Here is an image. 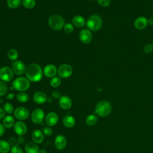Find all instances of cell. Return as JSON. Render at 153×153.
<instances>
[{"instance_id": "cell-30", "label": "cell", "mask_w": 153, "mask_h": 153, "mask_svg": "<svg viewBox=\"0 0 153 153\" xmlns=\"http://www.w3.org/2000/svg\"><path fill=\"white\" fill-rule=\"evenodd\" d=\"M22 4L26 8L32 9L35 6L36 2L35 0H23Z\"/></svg>"}, {"instance_id": "cell-10", "label": "cell", "mask_w": 153, "mask_h": 153, "mask_svg": "<svg viewBox=\"0 0 153 153\" xmlns=\"http://www.w3.org/2000/svg\"><path fill=\"white\" fill-rule=\"evenodd\" d=\"M59 115L58 114L53 111L48 112L45 117V123L47 126L53 127L57 124L59 122Z\"/></svg>"}, {"instance_id": "cell-47", "label": "cell", "mask_w": 153, "mask_h": 153, "mask_svg": "<svg viewBox=\"0 0 153 153\" xmlns=\"http://www.w3.org/2000/svg\"><path fill=\"white\" fill-rule=\"evenodd\" d=\"M2 102H3V100H2V99H0V103H2Z\"/></svg>"}, {"instance_id": "cell-45", "label": "cell", "mask_w": 153, "mask_h": 153, "mask_svg": "<svg viewBox=\"0 0 153 153\" xmlns=\"http://www.w3.org/2000/svg\"><path fill=\"white\" fill-rule=\"evenodd\" d=\"M47 102H48V103H52V102H53V99H52L51 97H47Z\"/></svg>"}, {"instance_id": "cell-26", "label": "cell", "mask_w": 153, "mask_h": 153, "mask_svg": "<svg viewBox=\"0 0 153 153\" xmlns=\"http://www.w3.org/2000/svg\"><path fill=\"white\" fill-rule=\"evenodd\" d=\"M97 116L95 114H90L85 118V123L88 126H94L97 122Z\"/></svg>"}, {"instance_id": "cell-15", "label": "cell", "mask_w": 153, "mask_h": 153, "mask_svg": "<svg viewBox=\"0 0 153 153\" xmlns=\"http://www.w3.org/2000/svg\"><path fill=\"white\" fill-rule=\"evenodd\" d=\"M148 25V19L144 16H139L134 21V26L137 30H143L145 29Z\"/></svg>"}, {"instance_id": "cell-50", "label": "cell", "mask_w": 153, "mask_h": 153, "mask_svg": "<svg viewBox=\"0 0 153 153\" xmlns=\"http://www.w3.org/2000/svg\"><path fill=\"white\" fill-rule=\"evenodd\" d=\"M151 1H153V0H151Z\"/></svg>"}, {"instance_id": "cell-8", "label": "cell", "mask_w": 153, "mask_h": 153, "mask_svg": "<svg viewBox=\"0 0 153 153\" xmlns=\"http://www.w3.org/2000/svg\"><path fill=\"white\" fill-rule=\"evenodd\" d=\"M14 76L13 69L10 67L4 66L0 68V79L4 82H9L12 80Z\"/></svg>"}, {"instance_id": "cell-40", "label": "cell", "mask_w": 153, "mask_h": 153, "mask_svg": "<svg viewBox=\"0 0 153 153\" xmlns=\"http://www.w3.org/2000/svg\"><path fill=\"white\" fill-rule=\"evenodd\" d=\"M25 142V139L23 136H19L17 138V143L19 145H23Z\"/></svg>"}, {"instance_id": "cell-38", "label": "cell", "mask_w": 153, "mask_h": 153, "mask_svg": "<svg viewBox=\"0 0 153 153\" xmlns=\"http://www.w3.org/2000/svg\"><path fill=\"white\" fill-rule=\"evenodd\" d=\"M8 143H10V145L12 146H14L16 144L18 143H17V139L15 137H11L9 140H8Z\"/></svg>"}, {"instance_id": "cell-39", "label": "cell", "mask_w": 153, "mask_h": 153, "mask_svg": "<svg viewBox=\"0 0 153 153\" xmlns=\"http://www.w3.org/2000/svg\"><path fill=\"white\" fill-rule=\"evenodd\" d=\"M52 97L56 99H59L61 97V94H60V93L57 91V90H54L52 92Z\"/></svg>"}, {"instance_id": "cell-6", "label": "cell", "mask_w": 153, "mask_h": 153, "mask_svg": "<svg viewBox=\"0 0 153 153\" xmlns=\"http://www.w3.org/2000/svg\"><path fill=\"white\" fill-rule=\"evenodd\" d=\"M45 114L41 108L35 109L31 114V120L35 124H41L45 119Z\"/></svg>"}, {"instance_id": "cell-25", "label": "cell", "mask_w": 153, "mask_h": 153, "mask_svg": "<svg viewBox=\"0 0 153 153\" xmlns=\"http://www.w3.org/2000/svg\"><path fill=\"white\" fill-rule=\"evenodd\" d=\"M17 100L20 103H26L28 102L29 99V96L27 93L25 91H20L17 94L16 96Z\"/></svg>"}, {"instance_id": "cell-16", "label": "cell", "mask_w": 153, "mask_h": 153, "mask_svg": "<svg viewBox=\"0 0 153 153\" xmlns=\"http://www.w3.org/2000/svg\"><path fill=\"white\" fill-rule=\"evenodd\" d=\"M59 105L62 109L64 110H68L71 108L72 105V102L71 99L69 96L66 95H64V96H62L59 99Z\"/></svg>"}, {"instance_id": "cell-24", "label": "cell", "mask_w": 153, "mask_h": 153, "mask_svg": "<svg viewBox=\"0 0 153 153\" xmlns=\"http://www.w3.org/2000/svg\"><path fill=\"white\" fill-rule=\"evenodd\" d=\"M11 148V146L8 142L5 140H0V153H8Z\"/></svg>"}, {"instance_id": "cell-19", "label": "cell", "mask_w": 153, "mask_h": 153, "mask_svg": "<svg viewBox=\"0 0 153 153\" xmlns=\"http://www.w3.org/2000/svg\"><path fill=\"white\" fill-rule=\"evenodd\" d=\"M57 72V69L56 67L53 64H48L44 67V74L48 78L54 77Z\"/></svg>"}, {"instance_id": "cell-17", "label": "cell", "mask_w": 153, "mask_h": 153, "mask_svg": "<svg viewBox=\"0 0 153 153\" xmlns=\"http://www.w3.org/2000/svg\"><path fill=\"white\" fill-rule=\"evenodd\" d=\"M47 94L41 91H36L34 93L33 96V100L35 103L41 105L44 103L45 102H47Z\"/></svg>"}, {"instance_id": "cell-4", "label": "cell", "mask_w": 153, "mask_h": 153, "mask_svg": "<svg viewBox=\"0 0 153 153\" xmlns=\"http://www.w3.org/2000/svg\"><path fill=\"white\" fill-rule=\"evenodd\" d=\"M14 89L19 91H25L28 90L30 87L29 80L25 77H18L16 78L12 83Z\"/></svg>"}, {"instance_id": "cell-2", "label": "cell", "mask_w": 153, "mask_h": 153, "mask_svg": "<svg viewBox=\"0 0 153 153\" xmlns=\"http://www.w3.org/2000/svg\"><path fill=\"white\" fill-rule=\"evenodd\" d=\"M111 105L108 100H102L99 101L95 106L94 112L96 115L100 117H108L111 112Z\"/></svg>"}, {"instance_id": "cell-12", "label": "cell", "mask_w": 153, "mask_h": 153, "mask_svg": "<svg viewBox=\"0 0 153 153\" xmlns=\"http://www.w3.org/2000/svg\"><path fill=\"white\" fill-rule=\"evenodd\" d=\"M79 38L83 44H88L90 43L93 39V35L91 30L87 29L82 30L79 33Z\"/></svg>"}, {"instance_id": "cell-7", "label": "cell", "mask_w": 153, "mask_h": 153, "mask_svg": "<svg viewBox=\"0 0 153 153\" xmlns=\"http://www.w3.org/2000/svg\"><path fill=\"white\" fill-rule=\"evenodd\" d=\"M72 72V68L71 65L66 63L61 65L57 69V74L59 76L62 78H67L71 76Z\"/></svg>"}, {"instance_id": "cell-48", "label": "cell", "mask_w": 153, "mask_h": 153, "mask_svg": "<svg viewBox=\"0 0 153 153\" xmlns=\"http://www.w3.org/2000/svg\"><path fill=\"white\" fill-rule=\"evenodd\" d=\"M152 45H153V41H152Z\"/></svg>"}, {"instance_id": "cell-1", "label": "cell", "mask_w": 153, "mask_h": 153, "mask_svg": "<svg viewBox=\"0 0 153 153\" xmlns=\"http://www.w3.org/2000/svg\"><path fill=\"white\" fill-rule=\"evenodd\" d=\"M26 78L31 82H38L42 76V72L40 66L36 63L29 65L26 69Z\"/></svg>"}, {"instance_id": "cell-49", "label": "cell", "mask_w": 153, "mask_h": 153, "mask_svg": "<svg viewBox=\"0 0 153 153\" xmlns=\"http://www.w3.org/2000/svg\"><path fill=\"white\" fill-rule=\"evenodd\" d=\"M152 15H153V10H152Z\"/></svg>"}, {"instance_id": "cell-29", "label": "cell", "mask_w": 153, "mask_h": 153, "mask_svg": "<svg viewBox=\"0 0 153 153\" xmlns=\"http://www.w3.org/2000/svg\"><path fill=\"white\" fill-rule=\"evenodd\" d=\"M3 109L6 114H11L13 112H14V107L13 105L10 102H6L3 105Z\"/></svg>"}, {"instance_id": "cell-32", "label": "cell", "mask_w": 153, "mask_h": 153, "mask_svg": "<svg viewBox=\"0 0 153 153\" xmlns=\"http://www.w3.org/2000/svg\"><path fill=\"white\" fill-rule=\"evenodd\" d=\"M8 90L7 85L5 83V82L2 81H0V97L4 96Z\"/></svg>"}, {"instance_id": "cell-3", "label": "cell", "mask_w": 153, "mask_h": 153, "mask_svg": "<svg viewBox=\"0 0 153 153\" xmlns=\"http://www.w3.org/2000/svg\"><path fill=\"white\" fill-rule=\"evenodd\" d=\"M86 25L90 30L97 31L102 28V20L100 16L97 14H93L88 18Z\"/></svg>"}, {"instance_id": "cell-37", "label": "cell", "mask_w": 153, "mask_h": 153, "mask_svg": "<svg viewBox=\"0 0 153 153\" xmlns=\"http://www.w3.org/2000/svg\"><path fill=\"white\" fill-rule=\"evenodd\" d=\"M97 3L103 7H107L111 4V0H97Z\"/></svg>"}, {"instance_id": "cell-42", "label": "cell", "mask_w": 153, "mask_h": 153, "mask_svg": "<svg viewBox=\"0 0 153 153\" xmlns=\"http://www.w3.org/2000/svg\"><path fill=\"white\" fill-rule=\"evenodd\" d=\"M5 114H6V113H5V112L4 111V109L0 107V120L4 119V118L6 116V115H5Z\"/></svg>"}, {"instance_id": "cell-14", "label": "cell", "mask_w": 153, "mask_h": 153, "mask_svg": "<svg viewBox=\"0 0 153 153\" xmlns=\"http://www.w3.org/2000/svg\"><path fill=\"white\" fill-rule=\"evenodd\" d=\"M54 145L55 148L58 150L64 149L67 145L66 137L63 134L57 135L54 139Z\"/></svg>"}, {"instance_id": "cell-44", "label": "cell", "mask_w": 153, "mask_h": 153, "mask_svg": "<svg viewBox=\"0 0 153 153\" xmlns=\"http://www.w3.org/2000/svg\"><path fill=\"white\" fill-rule=\"evenodd\" d=\"M148 24L151 26H153V17H151L148 19Z\"/></svg>"}, {"instance_id": "cell-35", "label": "cell", "mask_w": 153, "mask_h": 153, "mask_svg": "<svg viewBox=\"0 0 153 153\" xmlns=\"http://www.w3.org/2000/svg\"><path fill=\"white\" fill-rule=\"evenodd\" d=\"M63 28L65 32L68 33H72L74 30V25L71 23H66L64 25Z\"/></svg>"}, {"instance_id": "cell-11", "label": "cell", "mask_w": 153, "mask_h": 153, "mask_svg": "<svg viewBox=\"0 0 153 153\" xmlns=\"http://www.w3.org/2000/svg\"><path fill=\"white\" fill-rule=\"evenodd\" d=\"M14 131L18 136H24L27 131V126L23 121H17L14 125Z\"/></svg>"}, {"instance_id": "cell-28", "label": "cell", "mask_w": 153, "mask_h": 153, "mask_svg": "<svg viewBox=\"0 0 153 153\" xmlns=\"http://www.w3.org/2000/svg\"><path fill=\"white\" fill-rule=\"evenodd\" d=\"M22 2V0H7V5L12 9H16L18 8Z\"/></svg>"}, {"instance_id": "cell-22", "label": "cell", "mask_w": 153, "mask_h": 153, "mask_svg": "<svg viewBox=\"0 0 153 153\" xmlns=\"http://www.w3.org/2000/svg\"><path fill=\"white\" fill-rule=\"evenodd\" d=\"M15 123L16 122L14 118L10 115H6L2 120V124L4 125L5 128L7 129H10L14 127Z\"/></svg>"}, {"instance_id": "cell-20", "label": "cell", "mask_w": 153, "mask_h": 153, "mask_svg": "<svg viewBox=\"0 0 153 153\" xmlns=\"http://www.w3.org/2000/svg\"><path fill=\"white\" fill-rule=\"evenodd\" d=\"M25 151L26 153H38L39 149L38 144L33 142H28L25 145Z\"/></svg>"}, {"instance_id": "cell-31", "label": "cell", "mask_w": 153, "mask_h": 153, "mask_svg": "<svg viewBox=\"0 0 153 153\" xmlns=\"http://www.w3.org/2000/svg\"><path fill=\"white\" fill-rule=\"evenodd\" d=\"M50 84L52 87L57 88V87H59L60 85L61 84V79L59 77L54 76V77L51 78V79L50 81Z\"/></svg>"}, {"instance_id": "cell-51", "label": "cell", "mask_w": 153, "mask_h": 153, "mask_svg": "<svg viewBox=\"0 0 153 153\" xmlns=\"http://www.w3.org/2000/svg\"><path fill=\"white\" fill-rule=\"evenodd\" d=\"M90 1H93V0H90Z\"/></svg>"}, {"instance_id": "cell-5", "label": "cell", "mask_w": 153, "mask_h": 153, "mask_svg": "<svg viewBox=\"0 0 153 153\" xmlns=\"http://www.w3.org/2000/svg\"><path fill=\"white\" fill-rule=\"evenodd\" d=\"M48 23L51 29L59 30L64 27L65 20L59 15H53L48 19Z\"/></svg>"}, {"instance_id": "cell-46", "label": "cell", "mask_w": 153, "mask_h": 153, "mask_svg": "<svg viewBox=\"0 0 153 153\" xmlns=\"http://www.w3.org/2000/svg\"><path fill=\"white\" fill-rule=\"evenodd\" d=\"M38 153H47V152L46 150L42 149H39Z\"/></svg>"}, {"instance_id": "cell-36", "label": "cell", "mask_w": 153, "mask_h": 153, "mask_svg": "<svg viewBox=\"0 0 153 153\" xmlns=\"http://www.w3.org/2000/svg\"><path fill=\"white\" fill-rule=\"evenodd\" d=\"M143 51L145 53H151L153 51V45L152 44H147L143 47Z\"/></svg>"}, {"instance_id": "cell-9", "label": "cell", "mask_w": 153, "mask_h": 153, "mask_svg": "<svg viewBox=\"0 0 153 153\" xmlns=\"http://www.w3.org/2000/svg\"><path fill=\"white\" fill-rule=\"evenodd\" d=\"M14 115L19 121H24L28 118L29 116V110L23 106L17 107L14 111Z\"/></svg>"}, {"instance_id": "cell-41", "label": "cell", "mask_w": 153, "mask_h": 153, "mask_svg": "<svg viewBox=\"0 0 153 153\" xmlns=\"http://www.w3.org/2000/svg\"><path fill=\"white\" fill-rule=\"evenodd\" d=\"M5 132V128L2 124V123H0V137H2Z\"/></svg>"}, {"instance_id": "cell-13", "label": "cell", "mask_w": 153, "mask_h": 153, "mask_svg": "<svg viewBox=\"0 0 153 153\" xmlns=\"http://www.w3.org/2000/svg\"><path fill=\"white\" fill-rule=\"evenodd\" d=\"M13 72L17 75H22L26 71V66L24 63L20 60H16L12 64Z\"/></svg>"}, {"instance_id": "cell-21", "label": "cell", "mask_w": 153, "mask_h": 153, "mask_svg": "<svg viewBox=\"0 0 153 153\" xmlns=\"http://www.w3.org/2000/svg\"><path fill=\"white\" fill-rule=\"evenodd\" d=\"M76 121L75 118L72 115H66L62 119V123L66 128H72L75 124Z\"/></svg>"}, {"instance_id": "cell-18", "label": "cell", "mask_w": 153, "mask_h": 153, "mask_svg": "<svg viewBox=\"0 0 153 153\" xmlns=\"http://www.w3.org/2000/svg\"><path fill=\"white\" fill-rule=\"evenodd\" d=\"M32 139L36 144L41 143L44 139V134L42 131L39 129L34 130L32 133Z\"/></svg>"}, {"instance_id": "cell-34", "label": "cell", "mask_w": 153, "mask_h": 153, "mask_svg": "<svg viewBox=\"0 0 153 153\" xmlns=\"http://www.w3.org/2000/svg\"><path fill=\"white\" fill-rule=\"evenodd\" d=\"M42 131L44 134V136H50L53 134V129L51 128V127H49V126L44 127L42 130Z\"/></svg>"}, {"instance_id": "cell-43", "label": "cell", "mask_w": 153, "mask_h": 153, "mask_svg": "<svg viewBox=\"0 0 153 153\" xmlns=\"http://www.w3.org/2000/svg\"><path fill=\"white\" fill-rule=\"evenodd\" d=\"M14 96H15V95L14 93H8L6 96V99L8 100H12L14 97Z\"/></svg>"}, {"instance_id": "cell-27", "label": "cell", "mask_w": 153, "mask_h": 153, "mask_svg": "<svg viewBox=\"0 0 153 153\" xmlns=\"http://www.w3.org/2000/svg\"><path fill=\"white\" fill-rule=\"evenodd\" d=\"M18 56H19L18 52L15 49L11 48L7 52V56L8 59L12 61H16L18 58Z\"/></svg>"}, {"instance_id": "cell-23", "label": "cell", "mask_w": 153, "mask_h": 153, "mask_svg": "<svg viewBox=\"0 0 153 153\" xmlns=\"http://www.w3.org/2000/svg\"><path fill=\"white\" fill-rule=\"evenodd\" d=\"M72 24L74 26L76 27H82L85 25V19L81 16L76 15L75 16L72 20Z\"/></svg>"}, {"instance_id": "cell-33", "label": "cell", "mask_w": 153, "mask_h": 153, "mask_svg": "<svg viewBox=\"0 0 153 153\" xmlns=\"http://www.w3.org/2000/svg\"><path fill=\"white\" fill-rule=\"evenodd\" d=\"M11 153H23L22 147L19 143L16 144L14 146H12L10 150Z\"/></svg>"}]
</instances>
